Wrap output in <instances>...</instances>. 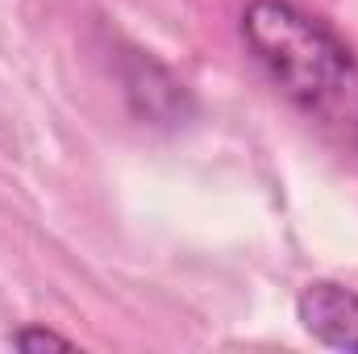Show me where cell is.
Masks as SVG:
<instances>
[{"label": "cell", "instance_id": "cell-3", "mask_svg": "<svg viewBox=\"0 0 358 354\" xmlns=\"http://www.w3.org/2000/svg\"><path fill=\"white\" fill-rule=\"evenodd\" d=\"M8 342H13L17 351H67V346H71V338H63V334H55V330H42V325H25V330H17Z\"/></svg>", "mask_w": 358, "mask_h": 354}, {"label": "cell", "instance_id": "cell-1", "mask_svg": "<svg viewBox=\"0 0 358 354\" xmlns=\"http://www.w3.org/2000/svg\"><path fill=\"white\" fill-rule=\"evenodd\" d=\"M242 38L255 63L271 76L321 134L358 155V59L317 17L292 0H250Z\"/></svg>", "mask_w": 358, "mask_h": 354}, {"label": "cell", "instance_id": "cell-2", "mask_svg": "<svg viewBox=\"0 0 358 354\" xmlns=\"http://www.w3.org/2000/svg\"><path fill=\"white\" fill-rule=\"evenodd\" d=\"M300 325L329 351L358 354V292L334 279H313L296 296Z\"/></svg>", "mask_w": 358, "mask_h": 354}]
</instances>
